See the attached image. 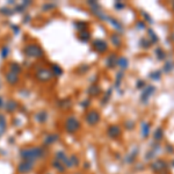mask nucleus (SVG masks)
Segmentation results:
<instances>
[{
    "label": "nucleus",
    "mask_w": 174,
    "mask_h": 174,
    "mask_svg": "<svg viewBox=\"0 0 174 174\" xmlns=\"http://www.w3.org/2000/svg\"><path fill=\"white\" fill-rule=\"evenodd\" d=\"M142 15L144 16V19H145V21H146V22H149L150 23V24H152V23L154 22V21H153V19H152V16L151 15H149V14H147V13H146V12H142Z\"/></svg>",
    "instance_id": "36"
},
{
    "label": "nucleus",
    "mask_w": 174,
    "mask_h": 174,
    "mask_svg": "<svg viewBox=\"0 0 174 174\" xmlns=\"http://www.w3.org/2000/svg\"><path fill=\"white\" fill-rule=\"evenodd\" d=\"M52 70H53V72L57 74V76H61L62 73H63V71H62V68L58 66V65H53L52 66Z\"/></svg>",
    "instance_id": "39"
},
{
    "label": "nucleus",
    "mask_w": 174,
    "mask_h": 174,
    "mask_svg": "<svg viewBox=\"0 0 174 174\" xmlns=\"http://www.w3.org/2000/svg\"><path fill=\"white\" fill-rule=\"evenodd\" d=\"M34 168V163L27 161V160H21L17 165V172L21 174H27L31 172Z\"/></svg>",
    "instance_id": "5"
},
{
    "label": "nucleus",
    "mask_w": 174,
    "mask_h": 174,
    "mask_svg": "<svg viewBox=\"0 0 174 174\" xmlns=\"http://www.w3.org/2000/svg\"><path fill=\"white\" fill-rule=\"evenodd\" d=\"M165 149H166L167 153H174V146L172 145V144H166Z\"/></svg>",
    "instance_id": "41"
},
{
    "label": "nucleus",
    "mask_w": 174,
    "mask_h": 174,
    "mask_svg": "<svg viewBox=\"0 0 174 174\" xmlns=\"http://www.w3.org/2000/svg\"><path fill=\"white\" fill-rule=\"evenodd\" d=\"M110 40H112V43H113V46H120L122 43L121 41V36L119 35V34H116V33H114L110 35Z\"/></svg>",
    "instance_id": "25"
},
{
    "label": "nucleus",
    "mask_w": 174,
    "mask_h": 174,
    "mask_svg": "<svg viewBox=\"0 0 174 174\" xmlns=\"http://www.w3.org/2000/svg\"><path fill=\"white\" fill-rule=\"evenodd\" d=\"M79 164H80V160L79 158L77 157V156H71V157H68V161H66V164H65V167L66 168H72V167H78L79 166Z\"/></svg>",
    "instance_id": "12"
},
{
    "label": "nucleus",
    "mask_w": 174,
    "mask_h": 174,
    "mask_svg": "<svg viewBox=\"0 0 174 174\" xmlns=\"http://www.w3.org/2000/svg\"><path fill=\"white\" fill-rule=\"evenodd\" d=\"M88 93L91 94V95H94V96H98L99 94L101 93V88L99 87L96 84H93L91 85V87L88 88Z\"/></svg>",
    "instance_id": "24"
},
{
    "label": "nucleus",
    "mask_w": 174,
    "mask_h": 174,
    "mask_svg": "<svg viewBox=\"0 0 174 174\" xmlns=\"http://www.w3.org/2000/svg\"><path fill=\"white\" fill-rule=\"evenodd\" d=\"M141 130H142V136L144 138H147L150 136V132H151V123L143 121L141 123Z\"/></svg>",
    "instance_id": "11"
},
{
    "label": "nucleus",
    "mask_w": 174,
    "mask_h": 174,
    "mask_svg": "<svg viewBox=\"0 0 174 174\" xmlns=\"http://www.w3.org/2000/svg\"><path fill=\"white\" fill-rule=\"evenodd\" d=\"M24 52L26 55H28V56H31V57H38V56H41L42 55V50H41V48L37 46H29L26 48V50H24Z\"/></svg>",
    "instance_id": "10"
},
{
    "label": "nucleus",
    "mask_w": 174,
    "mask_h": 174,
    "mask_svg": "<svg viewBox=\"0 0 174 174\" xmlns=\"http://www.w3.org/2000/svg\"><path fill=\"white\" fill-rule=\"evenodd\" d=\"M146 86V84H145V81L144 80H137L136 81V88L137 90H144V87Z\"/></svg>",
    "instance_id": "38"
},
{
    "label": "nucleus",
    "mask_w": 174,
    "mask_h": 174,
    "mask_svg": "<svg viewBox=\"0 0 174 174\" xmlns=\"http://www.w3.org/2000/svg\"><path fill=\"white\" fill-rule=\"evenodd\" d=\"M80 128V122L74 116H70L65 121V130L68 134H74Z\"/></svg>",
    "instance_id": "3"
},
{
    "label": "nucleus",
    "mask_w": 174,
    "mask_h": 174,
    "mask_svg": "<svg viewBox=\"0 0 174 174\" xmlns=\"http://www.w3.org/2000/svg\"><path fill=\"white\" fill-rule=\"evenodd\" d=\"M117 66H120L121 68V71H124V70H127L129 66V59L127 57H120L119 59H117Z\"/></svg>",
    "instance_id": "20"
},
{
    "label": "nucleus",
    "mask_w": 174,
    "mask_h": 174,
    "mask_svg": "<svg viewBox=\"0 0 174 174\" xmlns=\"http://www.w3.org/2000/svg\"><path fill=\"white\" fill-rule=\"evenodd\" d=\"M6 125H7V123H6V120H5L4 115H0V136L4 135V132L6 130Z\"/></svg>",
    "instance_id": "29"
},
{
    "label": "nucleus",
    "mask_w": 174,
    "mask_h": 174,
    "mask_svg": "<svg viewBox=\"0 0 174 174\" xmlns=\"http://www.w3.org/2000/svg\"><path fill=\"white\" fill-rule=\"evenodd\" d=\"M58 139H59V136H58V135H56V134H49V135L44 138V144H46V145H52V144L56 143Z\"/></svg>",
    "instance_id": "16"
},
{
    "label": "nucleus",
    "mask_w": 174,
    "mask_h": 174,
    "mask_svg": "<svg viewBox=\"0 0 174 174\" xmlns=\"http://www.w3.org/2000/svg\"><path fill=\"white\" fill-rule=\"evenodd\" d=\"M164 138V129L163 128H157L154 130V132H153V139H154V142H160L161 139Z\"/></svg>",
    "instance_id": "21"
},
{
    "label": "nucleus",
    "mask_w": 174,
    "mask_h": 174,
    "mask_svg": "<svg viewBox=\"0 0 174 174\" xmlns=\"http://www.w3.org/2000/svg\"><path fill=\"white\" fill-rule=\"evenodd\" d=\"M123 77H124V73H123V71H120V72H117V74H116V80H115V87H119V86H120V84H121L122 79H123Z\"/></svg>",
    "instance_id": "32"
},
{
    "label": "nucleus",
    "mask_w": 174,
    "mask_h": 174,
    "mask_svg": "<svg viewBox=\"0 0 174 174\" xmlns=\"http://www.w3.org/2000/svg\"><path fill=\"white\" fill-rule=\"evenodd\" d=\"M124 127L127 128V130H134L135 127H136V124H135L134 121H125L124 122Z\"/></svg>",
    "instance_id": "35"
},
{
    "label": "nucleus",
    "mask_w": 174,
    "mask_h": 174,
    "mask_svg": "<svg viewBox=\"0 0 174 174\" xmlns=\"http://www.w3.org/2000/svg\"><path fill=\"white\" fill-rule=\"evenodd\" d=\"M36 76L40 80H43V81H46V80H49L50 78H51V73L49 72V71H46V70H40L37 73H36Z\"/></svg>",
    "instance_id": "18"
},
{
    "label": "nucleus",
    "mask_w": 174,
    "mask_h": 174,
    "mask_svg": "<svg viewBox=\"0 0 174 174\" xmlns=\"http://www.w3.org/2000/svg\"><path fill=\"white\" fill-rule=\"evenodd\" d=\"M124 7H125V4H123L121 1H116V2H115V8H116V9L121 11V9H123Z\"/></svg>",
    "instance_id": "40"
},
{
    "label": "nucleus",
    "mask_w": 174,
    "mask_h": 174,
    "mask_svg": "<svg viewBox=\"0 0 174 174\" xmlns=\"http://www.w3.org/2000/svg\"><path fill=\"white\" fill-rule=\"evenodd\" d=\"M139 46L141 48H143V49H149L150 46H152V43L149 41V38H146V37H142L141 40H139Z\"/></svg>",
    "instance_id": "28"
},
{
    "label": "nucleus",
    "mask_w": 174,
    "mask_h": 174,
    "mask_svg": "<svg viewBox=\"0 0 174 174\" xmlns=\"http://www.w3.org/2000/svg\"><path fill=\"white\" fill-rule=\"evenodd\" d=\"M92 46H93V49L99 53H103L108 50V44H107L103 40H94L93 43H92Z\"/></svg>",
    "instance_id": "6"
},
{
    "label": "nucleus",
    "mask_w": 174,
    "mask_h": 174,
    "mask_svg": "<svg viewBox=\"0 0 174 174\" xmlns=\"http://www.w3.org/2000/svg\"><path fill=\"white\" fill-rule=\"evenodd\" d=\"M154 92H156V86L154 85H146L144 87L142 94H141V98H139L141 101L143 102L144 105H146L149 102V100L152 98V95L154 94Z\"/></svg>",
    "instance_id": "4"
},
{
    "label": "nucleus",
    "mask_w": 174,
    "mask_h": 174,
    "mask_svg": "<svg viewBox=\"0 0 174 174\" xmlns=\"http://www.w3.org/2000/svg\"><path fill=\"white\" fill-rule=\"evenodd\" d=\"M110 96H112V88H109V90L107 91V93L105 94V96H103V100H102L101 102L105 105L106 102H108V100H109V98H110Z\"/></svg>",
    "instance_id": "37"
},
{
    "label": "nucleus",
    "mask_w": 174,
    "mask_h": 174,
    "mask_svg": "<svg viewBox=\"0 0 174 174\" xmlns=\"http://www.w3.org/2000/svg\"><path fill=\"white\" fill-rule=\"evenodd\" d=\"M149 78L153 80V81H159L160 79H161V71L160 70H156V71H152L150 72V74H149Z\"/></svg>",
    "instance_id": "23"
},
{
    "label": "nucleus",
    "mask_w": 174,
    "mask_h": 174,
    "mask_svg": "<svg viewBox=\"0 0 174 174\" xmlns=\"http://www.w3.org/2000/svg\"><path fill=\"white\" fill-rule=\"evenodd\" d=\"M159 150H160V146H159L158 142L153 143L152 144V149L149 150V151L146 152V154H145V160H152V159H154L156 156H157V153L159 152Z\"/></svg>",
    "instance_id": "9"
},
{
    "label": "nucleus",
    "mask_w": 174,
    "mask_h": 174,
    "mask_svg": "<svg viewBox=\"0 0 174 174\" xmlns=\"http://www.w3.org/2000/svg\"><path fill=\"white\" fill-rule=\"evenodd\" d=\"M172 9H173V12H174V1L172 2Z\"/></svg>",
    "instance_id": "46"
},
{
    "label": "nucleus",
    "mask_w": 174,
    "mask_h": 174,
    "mask_svg": "<svg viewBox=\"0 0 174 174\" xmlns=\"http://www.w3.org/2000/svg\"><path fill=\"white\" fill-rule=\"evenodd\" d=\"M173 68H174L173 63H172V62H171V61H167L166 63L164 64V68H163V71H164L165 73H171Z\"/></svg>",
    "instance_id": "30"
},
{
    "label": "nucleus",
    "mask_w": 174,
    "mask_h": 174,
    "mask_svg": "<svg viewBox=\"0 0 174 174\" xmlns=\"http://www.w3.org/2000/svg\"><path fill=\"white\" fill-rule=\"evenodd\" d=\"M68 156H66V153L64 151H58L56 152V154H55V159H57L58 161H61V163H63L64 165L66 164V161H68Z\"/></svg>",
    "instance_id": "22"
},
{
    "label": "nucleus",
    "mask_w": 174,
    "mask_h": 174,
    "mask_svg": "<svg viewBox=\"0 0 174 174\" xmlns=\"http://www.w3.org/2000/svg\"><path fill=\"white\" fill-rule=\"evenodd\" d=\"M154 55H156V58H157V61H165L166 59V51L163 49V48H156V50H154Z\"/></svg>",
    "instance_id": "15"
},
{
    "label": "nucleus",
    "mask_w": 174,
    "mask_h": 174,
    "mask_svg": "<svg viewBox=\"0 0 174 174\" xmlns=\"http://www.w3.org/2000/svg\"><path fill=\"white\" fill-rule=\"evenodd\" d=\"M1 102H2V101H1V99H0V107H1Z\"/></svg>",
    "instance_id": "48"
},
{
    "label": "nucleus",
    "mask_w": 174,
    "mask_h": 174,
    "mask_svg": "<svg viewBox=\"0 0 174 174\" xmlns=\"http://www.w3.org/2000/svg\"><path fill=\"white\" fill-rule=\"evenodd\" d=\"M136 29L137 30H144L146 29V23L144 22L143 20H139L136 22Z\"/></svg>",
    "instance_id": "34"
},
{
    "label": "nucleus",
    "mask_w": 174,
    "mask_h": 174,
    "mask_svg": "<svg viewBox=\"0 0 174 174\" xmlns=\"http://www.w3.org/2000/svg\"><path fill=\"white\" fill-rule=\"evenodd\" d=\"M171 38H172V41H174V33L172 34V35H171Z\"/></svg>",
    "instance_id": "45"
},
{
    "label": "nucleus",
    "mask_w": 174,
    "mask_h": 174,
    "mask_svg": "<svg viewBox=\"0 0 174 174\" xmlns=\"http://www.w3.org/2000/svg\"><path fill=\"white\" fill-rule=\"evenodd\" d=\"M151 169L157 174H167L168 164L164 159H156L151 164Z\"/></svg>",
    "instance_id": "2"
},
{
    "label": "nucleus",
    "mask_w": 174,
    "mask_h": 174,
    "mask_svg": "<svg viewBox=\"0 0 174 174\" xmlns=\"http://www.w3.org/2000/svg\"><path fill=\"white\" fill-rule=\"evenodd\" d=\"M81 106L85 107V108H86V107H88V106H90V101H88V100H86V101H83Z\"/></svg>",
    "instance_id": "43"
},
{
    "label": "nucleus",
    "mask_w": 174,
    "mask_h": 174,
    "mask_svg": "<svg viewBox=\"0 0 174 174\" xmlns=\"http://www.w3.org/2000/svg\"><path fill=\"white\" fill-rule=\"evenodd\" d=\"M7 53H8V50L6 49V48H4V49H2V51H1V55H2V57H4V58H6Z\"/></svg>",
    "instance_id": "42"
},
{
    "label": "nucleus",
    "mask_w": 174,
    "mask_h": 174,
    "mask_svg": "<svg viewBox=\"0 0 174 174\" xmlns=\"http://www.w3.org/2000/svg\"><path fill=\"white\" fill-rule=\"evenodd\" d=\"M147 36H149V41L151 42L152 44H156V43L159 42V36L156 34V31L151 29V28L147 29Z\"/></svg>",
    "instance_id": "19"
},
{
    "label": "nucleus",
    "mask_w": 174,
    "mask_h": 174,
    "mask_svg": "<svg viewBox=\"0 0 174 174\" xmlns=\"http://www.w3.org/2000/svg\"><path fill=\"white\" fill-rule=\"evenodd\" d=\"M108 20H109V22L112 23L114 26V28L116 29L117 31H123V26L121 24V22H119L116 19H114V17H108Z\"/></svg>",
    "instance_id": "26"
},
{
    "label": "nucleus",
    "mask_w": 174,
    "mask_h": 174,
    "mask_svg": "<svg viewBox=\"0 0 174 174\" xmlns=\"http://www.w3.org/2000/svg\"><path fill=\"white\" fill-rule=\"evenodd\" d=\"M117 56L115 53H112L107 57V61H106V65L109 68H114L115 66H117Z\"/></svg>",
    "instance_id": "13"
},
{
    "label": "nucleus",
    "mask_w": 174,
    "mask_h": 174,
    "mask_svg": "<svg viewBox=\"0 0 174 174\" xmlns=\"http://www.w3.org/2000/svg\"><path fill=\"white\" fill-rule=\"evenodd\" d=\"M172 166L174 167V159H173V161H172Z\"/></svg>",
    "instance_id": "47"
},
{
    "label": "nucleus",
    "mask_w": 174,
    "mask_h": 174,
    "mask_svg": "<svg viewBox=\"0 0 174 174\" xmlns=\"http://www.w3.org/2000/svg\"><path fill=\"white\" fill-rule=\"evenodd\" d=\"M136 169H137V171H138V169H139V171H142V169H143V164H137Z\"/></svg>",
    "instance_id": "44"
},
{
    "label": "nucleus",
    "mask_w": 174,
    "mask_h": 174,
    "mask_svg": "<svg viewBox=\"0 0 174 174\" xmlns=\"http://www.w3.org/2000/svg\"><path fill=\"white\" fill-rule=\"evenodd\" d=\"M46 154V151L40 147V146H33V147H28V149H22L20 152V157L22 160H27L30 163H36L37 160L42 158Z\"/></svg>",
    "instance_id": "1"
},
{
    "label": "nucleus",
    "mask_w": 174,
    "mask_h": 174,
    "mask_svg": "<svg viewBox=\"0 0 174 174\" xmlns=\"http://www.w3.org/2000/svg\"><path fill=\"white\" fill-rule=\"evenodd\" d=\"M79 38H80V41H83V42H88L90 41V38H91V33L87 30H83L80 31V34H79Z\"/></svg>",
    "instance_id": "27"
},
{
    "label": "nucleus",
    "mask_w": 174,
    "mask_h": 174,
    "mask_svg": "<svg viewBox=\"0 0 174 174\" xmlns=\"http://www.w3.org/2000/svg\"><path fill=\"white\" fill-rule=\"evenodd\" d=\"M122 134V129L120 125H117V124H113V125H110L109 128L107 129V135L109 138H112V139H115V138H119V137L121 136Z\"/></svg>",
    "instance_id": "7"
},
{
    "label": "nucleus",
    "mask_w": 174,
    "mask_h": 174,
    "mask_svg": "<svg viewBox=\"0 0 174 174\" xmlns=\"http://www.w3.org/2000/svg\"><path fill=\"white\" fill-rule=\"evenodd\" d=\"M46 119H48V115H46L44 112H42V113H38L36 115V120H37L40 123H44L46 121Z\"/></svg>",
    "instance_id": "31"
},
{
    "label": "nucleus",
    "mask_w": 174,
    "mask_h": 174,
    "mask_svg": "<svg viewBox=\"0 0 174 174\" xmlns=\"http://www.w3.org/2000/svg\"><path fill=\"white\" fill-rule=\"evenodd\" d=\"M7 80L11 84H15L16 81H17V76H16L15 73L11 72V73H8L7 74Z\"/></svg>",
    "instance_id": "33"
},
{
    "label": "nucleus",
    "mask_w": 174,
    "mask_h": 174,
    "mask_svg": "<svg viewBox=\"0 0 174 174\" xmlns=\"http://www.w3.org/2000/svg\"><path fill=\"white\" fill-rule=\"evenodd\" d=\"M86 122L90 125H95L100 122V114L96 110H91L86 115Z\"/></svg>",
    "instance_id": "8"
},
{
    "label": "nucleus",
    "mask_w": 174,
    "mask_h": 174,
    "mask_svg": "<svg viewBox=\"0 0 174 174\" xmlns=\"http://www.w3.org/2000/svg\"><path fill=\"white\" fill-rule=\"evenodd\" d=\"M137 154H138V147L134 149V150L125 157V163H128V164L135 163V161H136V158H137Z\"/></svg>",
    "instance_id": "17"
},
{
    "label": "nucleus",
    "mask_w": 174,
    "mask_h": 174,
    "mask_svg": "<svg viewBox=\"0 0 174 174\" xmlns=\"http://www.w3.org/2000/svg\"><path fill=\"white\" fill-rule=\"evenodd\" d=\"M51 165H52L53 168H55L57 172H59V173H64V172L66 171L65 165H64L63 163H61V161H58L57 159H53L52 163H51Z\"/></svg>",
    "instance_id": "14"
}]
</instances>
